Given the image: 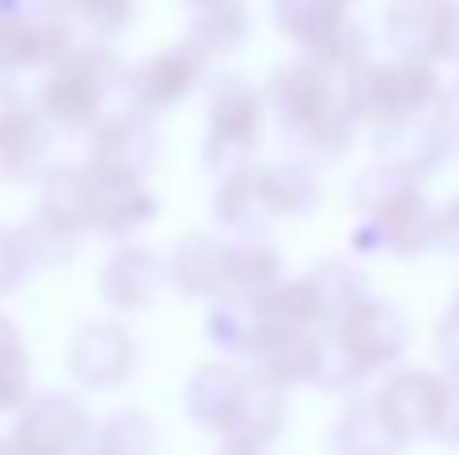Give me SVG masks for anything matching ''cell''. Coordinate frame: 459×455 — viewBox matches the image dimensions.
Returning <instances> with one entry per match:
<instances>
[{"instance_id": "836d02e7", "label": "cell", "mask_w": 459, "mask_h": 455, "mask_svg": "<svg viewBox=\"0 0 459 455\" xmlns=\"http://www.w3.org/2000/svg\"><path fill=\"white\" fill-rule=\"evenodd\" d=\"M431 113H436V125H439V133H444L447 150L459 153V85H452L447 93H439V101Z\"/></svg>"}, {"instance_id": "484cf974", "label": "cell", "mask_w": 459, "mask_h": 455, "mask_svg": "<svg viewBox=\"0 0 459 455\" xmlns=\"http://www.w3.org/2000/svg\"><path fill=\"white\" fill-rule=\"evenodd\" d=\"M246 32H250V13H246L242 0H226L214 4L206 13H194V29L186 37L202 48L206 56H226L234 48H242Z\"/></svg>"}, {"instance_id": "44dd1931", "label": "cell", "mask_w": 459, "mask_h": 455, "mask_svg": "<svg viewBox=\"0 0 459 455\" xmlns=\"http://www.w3.org/2000/svg\"><path fill=\"white\" fill-rule=\"evenodd\" d=\"M258 193L270 218H299L310 214L323 198V185L302 161H274V166H258Z\"/></svg>"}, {"instance_id": "9c48e42d", "label": "cell", "mask_w": 459, "mask_h": 455, "mask_svg": "<svg viewBox=\"0 0 459 455\" xmlns=\"http://www.w3.org/2000/svg\"><path fill=\"white\" fill-rule=\"evenodd\" d=\"M436 214L420 190L395 198L391 206L375 210L359 222L355 250L359 254H391V258H415L436 246Z\"/></svg>"}, {"instance_id": "5bb4252c", "label": "cell", "mask_w": 459, "mask_h": 455, "mask_svg": "<svg viewBox=\"0 0 459 455\" xmlns=\"http://www.w3.org/2000/svg\"><path fill=\"white\" fill-rule=\"evenodd\" d=\"M455 0H391L383 24H387V40L399 48V56H415V61H439L447 40V24H452Z\"/></svg>"}, {"instance_id": "cb8c5ba5", "label": "cell", "mask_w": 459, "mask_h": 455, "mask_svg": "<svg viewBox=\"0 0 459 455\" xmlns=\"http://www.w3.org/2000/svg\"><path fill=\"white\" fill-rule=\"evenodd\" d=\"M214 218H218V226H230V230H238L242 238H258L262 234V226L270 222V214H266V206H262L254 166L238 169V174H226L222 182H218Z\"/></svg>"}, {"instance_id": "6da1fadb", "label": "cell", "mask_w": 459, "mask_h": 455, "mask_svg": "<svg viewBox=\"0 0 459 455\" xmlns=\"http://www.w3.org/2000/svg\"><path fill=\"white\" fill-rule=\"evenodd\" d=\"M266 105L278 113L282 133L307 158L334 161L355 142V113H351L347 77L323 69L310 56L278 64L266 85Z\"/></svg>"}, {"instance_id": "603a6c76", "label": "cell", "mask_w": 459, "mask_h": 455, "mask_svg": "<svg viewBox=\"0 0 459 455\" xmlns=\"http://www.w3.org/2000/svg\"><path fill=\"white\" fill-rule=\"evenodd\" d=\"M347 8L339 0H274V24L282 37L302 45V53L323 48L347 24Z\"/></svg>"}, {"instance_id": "f35d334b", "label": "cell", "mask_w": 459, "mask_h": 455, "mask_svg": "<svg viewBox=\"0 0 459 455\" xmlns=\"http://www.w3.org/2000/svg\"><path fill=\"white\" fill-rule=\"evenodd\" d=\"M0 455H13V451H8V443H4V440H0Z\"/></svg>"}, {"instance_id": "8d00e7d4", "label": "cell", "mask_w": 459, "mask_h": 455, "mask_svg": "<svg viewBox=\"0 0 459 455\" xmlns=\"http://www.w3.org/2000/svg\"><path fill=\"white\" fill-rule=\"evenodd\" d=\"M186 4H190L194 13H206V8H214V4H226V0H186Z\"/></svg>"}, {"instance_id": "d6a6232c", "label": "cell", "mask_w": 459, "mask_h": 455, "mask_svg": "<svg viewBox=\"0 0 459 455\" xmlns=\"http://www.w3.org/2000/svg\"><path fill=\"white\" fill-rule=\"evenodd\" d=\"M436 351L439 363L447 367V375L459 379V311H447L444 322L436 327Z\"/></svg>"}, {"instance_id": "7402d4cb", "label": "cell", "mask_w": 459, "mask_h": 455, "mask_svg": "<svg viewBox=\"0 0 459 455\" xmlns=\"http://www.w3.org/2000/svg\"><path fill=\"white\" fill-rule=\"evenodd\" d=\"M302 287H307V298L315 306L318 327H334L342 314H351L367 295V279L355 270L351 262H323L310 274H302Z\"/></svg>"}, {"instance_id": "4316f807", "label": "cell", "mask_w": 459, "mask_h": 455, "mask_svg": "<svg viewBox=\"0 0 459 455\" xmlns=\"http://www.w3.org/2000/svg\"><path fill=\"white\" fill-rule=\"evenodd\" d=\"M158 448V432H153L145 411H117L109 416L85 443V455H150Z\"/></svg>"}, {"instance_id": "74e56055", "label": "cell", "mask_w": 459, "mask_h": 455, "mask_svg": "<svg viewBox=\"0 0 459 455\" xmlns=\"http://www.w3.org/2000/svg\"><path fill=\"white\" fill-rule=\"evenodd\" d=\"M214 455H262V451H254V448H234V443H226V448L214 451Z\"/></svg>"}, {"instance_id": "8992f818", "label": "cell", "mask_w": 459, "mask_h": 455, "mask_svg": "<svg viewBox=\"0 0 459 455\" xmlns=\"http://www.w3.org/2000/svg\"><path fill=\"white\" fill-rule=\"evenodd\" d=\"M89 435H93V419L85 403L69 391H45L21 408V419L4 443L13 455H77Z\"/></svg>"}, {"instance_id": "277c9868", "label": "cell", "mask_w": 459, "mask_h": 455, "mask_svg": "<svg viewBox=\"0 0 459 455\" xmlns=\"http://www.w3.org/2000/svg\"><path fill=\"white\" fill-rule=\"evenodd\" d=\"M129 73L121 69L117 53L105 45H77L40 89V109L61 129H97L105 97Z\"/></svg>"}, {"instance_id": "52a82bcc", "label": "cell", "mask_w": 459, "mask_h": 455, "mask_svg": "<svg viewBox=\"0 0 459 455\" xmlns=\"http://www.w3.org/2000/svg\"><path fill=\"white\" fill-rule=\"evenodd\" d=\"M158 214V198L142 182L121 174H105L97 166H81V230L129 234Z\"/></svg>"}, {"instance_id": "83f0119b", "label": "cell", "mask_w": 459, "mask_h": 455, "mask_svg": "<svg viewBox=\"0 0 459 455\" xmlns=\"http://www.w3.org/2000/svg\"><path fill=\"white\" fill-rule=\"evenodd\" d=\"M29 347H24L21 331L13 327V319L0 314V411H16L29 403Z\"/></svg>"}, {"instance_id": "1f68e13d", "label": "cell", "mask_w": 459, "mask_h": 455, "mask_svg": "<svg viewBox=\"0 0 459 455\" xmlns=\"http://www.w3.org/2000/svg\"><path fill=\"white\" fill-rule=\"evenodd\" d=\"M431 440L459 448V379L444 375L439 379V399H436V419H431Z\"/></svg>"}, {"instance_id": "4dcf8cb0", "label": "cell", "mask_w": 459, "mask_h": 455, "mask_svg": "<svg viewBox=\"0 0 459 455\" xmlns=\"http://www.w3.org/2000/svg\"><path fill=\"white\" fill-rule=\"evenodd\" d=\"M29 274H32V262H29V250H24L21 230L0 222V295H13Z\"/></svg>"}, {"instance_id": "ba28073f", "label": "cell", "mask_w": 459, "mask_h": 455, "mask_svg": "<svg viewBox=\"0 0 459 455\" xmlns=\"http://www.w3.org/2000/svg\"><path fill=\"white\" fill-rule=\"evenodd\" d=\"M206 61L210 56L202 53L190 37L161 48V53H153V56H145L126 77L134 109L153 117V113H166V109H174V105H182L186 97L194 93V85L202 81V73H206Z\"/></svg>"}, {"instance_id": "e0dca14e", "label": "cell", "mask_w": 459, "mask_h": 455, "mask_svg": "<svg viewBox=\"0 0 459 455\" xmlns=\"http://www.w3.org/2000/svg\"><path fill=\"white\" fill-rule=\"evenodd\" d=\"M161 262L145 246H121L101 266V298L113 311H145L158 298Z\"/></svg>"}, {"instance_id": "3957f363", "label": "cell", "mask_w": 459, "mask_h": 455, "mask_svg": "<svg viewBox=\"0 0 459 455\" xmlns=\"http://www.w3.org/2000/svg\"><path fill=\"white\" fill-rule=\"evenodd\" d=\"M347 97L355 121H371L375 129L403 117L431 113L439 101V73L431 61L395 56V61H367L347 77Z\"/></svg>"}, {"instance_id": "d4e9b609", "label": "cell", "mask_w": 459, "mask_h": 455, "mask_svg": "<svg viewBox=\"0 0 459 455\" xmlns=\"http://www.w3.org/2000/svg\"><path fill=\"white\" fill-rule=\"evenodd\" d=\"M282 282V258L266 238H238L234 242V279L230 298H258Z\"/></svg>"}, {"instance_id": "7c38bea8", "label": "cell", "mask_w": 459, "mask_h": 455, "mask_svg": "<svg viewBox=\"0 0 459 455\" xmlns=\"http://www.w3.org/2000/svg\"><path fill=\"white\" fill-rule=\"evenodd\" d=\"M447 153L452 150L436 125V113H420V117H403L375 129V166H387L415 182L436 174Z\"/></svg>"}, {"instance_id": "ab89813d", "label": "cell", "mask_w": 459, "mask_h": 455, "mask_svg": "<svg viewBox=\"0 0 459 455\" xmlns=\"http://www.w3.org/2000/svg\"><path fill=\"white\" fill-rule=\"evenodd\" d=\"M339 4H342V8H351V4H355V0H339Z\"/></svg>"}, {"instance_id": "8fae6325", "label": "cell", "mask_w": 459, "mask_h": 455, "mask_svg": "<svg viewBox=\"0 0 459 455\" xmlns=\"http://www.w3.org/2000/svg\"><path fill=\"white\" fill-rule=\"evenodd\" d=\"M158 129H153L150 113L142 109H121L101 117V125L93 129V150H89V166L105 169V174H121L142 182L158 161Z\"/></svg>"}, {"instance_id": "30bf717a", "label": "cell", "mask_w": 459, "mask_h": 455, "mask_svg": "<svg viewBox=\"0 0 459 455\" xmlns=\"http://www.w3.org/2000/svg\"><path fill=\"white\" fill-rule=\"evenodd\" d=\"M69 371L89 391H113L137 371V339L113 319H93L73 335Z\"/></svg>"}, {"instance_id": "d590c367", "label": "cell", "mask_w": 459, "mask_h": 455, "mask_svg": "<svg viewBox=\"0 0 459 455\" xmlns=\"http://www.w3.org/2000/svg\"><path fill=\"white\" fill-rule=\"evenodd\" d=\"M439 61L459 64V0L452 8V24H447V40H444V56H439Z\"/></svg>"}, {"instance_id": "d6986e66", "label": "cell", "mask_w": 459, "mask_h": 455, "mask_svg": "<svg viewBox=\"0 0 459 455\" xmlns=\"http://www.w3.org/2000/svg\"><path fill=\"white\" fill-rule=\"evenodd\" d=\"M242 383L246 371L230 367V363H202L190 379H186V411L198 427H210V432L226 435L230 419L238 411V399H242Z\"/></svg>"}, {"instance_id": "ac0fdd59", "label": "cell", "mask_w": 459, "mask_h": 455, "mask_svg": "<svg viewBox=\"0 0 459 455\" xmlns=\"http://www.w3.org/2000/svg\"><path fill=\"white\" fill-rule=\"evenodd\" d=\"M436 399H439V375H428V371H420V367L391 375L387 387L375 395L379 411L391 419V427H395L403 440H415V435H431Z\"/></svg>"}, {"instance_id": "f546056e", "label": "cell", "mask_w": 459, "mask_h": 455, "mask_svg": "<svg viewBox=\"0 0 459 455\" xmlns=\"http://www.w3.org/2000/svg\"><path fill=\"white\" fill-rule=\"evenodd\" d=\"M73 13L97 32V37H117L134 24L137 0H73Z\"/></svg>"}, {"instance_id": "5b68a950", "label": "cell", "mask_w": 459, "mask_h": 455, "mask_svg": "<svg viewBox=\"0 0 459 455\" xmlns=\"http://www.w3.org/2000/svg\"><path fill=\"white\" fill-rule=\"evenodd\" d=\"M262 125H266V93L242 77H222L210 97L206 166L222 177L250 169V158L262 142Z\"/></svg>"}, {"instance_id": "4fadbf2b", "label": "cell", "mask_w": 459, "mask_h": 455, "mask_svg": "<svg viewBox=\"0 0 459 455\" xmlns=\"http://www.w3.org/2000/svg\"><path fill=\"white\" fill-rule=\"evenodd\" d=\"M48 125L37 109L0 93V182H29L45 169Z\"/></svg>"}, {"instance_id": "ffe728a7", "label": "cell", "mask_w": 459, "mask_h": 455, "mask_svg": "<svg viewBox=\"0 0 459 455\" xmlns=\"http://www.w3.org/2000/svg\"><path fill=\"white\" fill-rule=\"evenodd\" d=\"M403 435L391 427V419L379 411L375 399H355L342 408V416L331 427V451L334 455H399Z\"/></svg>"}, {"instance_id": "2e32d148", "label": "cell", "mask_w": 459, "mask_h": 455, "mask_svg": "<svg viewBox=\"0 0 459 455\" xmlns=\"http://www.w3.org/2000/svg\"><path fill=\"white\" fill-rule=\"evenodd\" d=\"M282 424H286V387L266 379L262 371H246L242 399H238V411L222 440L234 443V448L262 451L270 440H278Z\"/></svg>"}, {"instance_id": "f1b7e54d", "label": "cell", "mask_w": 459, "mask_h": 455, "mask_svg": "<svg viewBox=\"0 0 459 455\" xmlns=\"http://www.w3.org/2000/svg\"><path fill=\"white\" fill-rule=\"evenodd\" d=\"M24 238V250H29V262L32 270L37 266H65L73 262V254H77V242H81V230H73V226L56 222V218L48 214H32V222H24L21 230Z\"/></svg>"}, {"instance_id": "7a4b0ae2", "label": "cell", "mask_w": 459, "mask_h": 455, "mask_svg": "<svg viewBox=\"0 0 459 455\" xmlns=\"http://www.w3.org/2000/svg\"><path fill=\"white\" fill-rule=\"evenodd\" d=\"M411 327L391 303L379 298H363L351 314H342L331 327L326 339V359L318 371V383L326 391H347L359 379L375 375V371L391 367L399 355L407 351Z\"/></svg>"}, {"instance_id": "9a60e30c", "label": "cell", "mask_w": 459, "mask_h": 455, "mask_svg": "<svg viewBox=\"0 0 459 455\" xmlns=\"http://www.w3.org/2000/svg\"><path fill=\"white\" fill-rule=\"evenodd\" d=\"M169 274L182 287V295L230 298L234 242H222L218 234H190V238L178 242L174 258H169Z\"/></svg>"}, {"instance_id": "e575fe53", "label": "cell", "mask_w": 459, "mask_h": 455, "mask_svg": "<svg viewBox=\"0 0 459 455\" xmlns=\"http://www.w3.org/2000/svg\"><path fill=\"white\" fill-rule=\"evenodd\" d=\"M436 246L444 250V254L459 258V198H452L436 214Z\"/></svg>"}]
</instances>
